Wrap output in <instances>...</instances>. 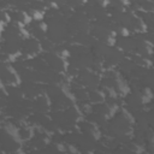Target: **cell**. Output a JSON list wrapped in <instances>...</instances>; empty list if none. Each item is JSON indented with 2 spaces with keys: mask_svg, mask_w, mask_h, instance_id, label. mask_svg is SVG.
<instances>
[{
  "mask_svg": "<svg viewBox=\"0 0 154 154\" xmlns=\"http://www.w3.org/2000/svg\"><path fill=\"white\" fill-rule=\"evenodd\" d=\"M87 154H94V153H93V152H88Z\"/></svg>",
  "mask_w": 154,
  "mask_h": 154,
  "instance_id": "8992f818",
  "label": "cell"
},
{
  "mask_svg": "<svg viewBox=\"0 0 154 154\" xmlns=\"http://www.w3.org/2000/svg\"><path fill=\"white\" fill-rule=\"evenodd\" d=\"M66 147H67V151H70L71 154H78V149L73 145H69V146H66Z\"/></svg>",
  "mask_w": 154,
  "mask_h": 154,
  "instance_id": "3957f363",
  "label": "cell"
},
{
  "mask_svg": "<svg viewBox=\"0 0 154 154\" xmlns=\"http://www.w3.org/2000/svg\"><path fill=\"white\" fill-rule=\"evenodd\" d=\"M57 149H58L59 152H66L67 151V147L64 145V143H57Z\"/></svg>",
  "mask_w": 154,
  "mask_h": 154,
  "instance_id": "277c9868",
  "label": "cell"
},
{
  "mask_svg": "<svg viewBox=\"0 0 154 154\" xmlns=\"http://www.w3.org/2000/svg\"><path fill=\"white\" fill-rule=\"evenodd\" d=\"M117 83H118V89H119V92H122L123 94H125V93L129 92V87H128L127 82H124L122 78H118V79H117Z\"/></svg>",
  "mask_w": 154,
  "mask_h": 154,
  "instance_id": "7a4b0ae2",
  "label": "cell"
},
{
  "mask_svg": "<svg viewBox=\"0 0 154 154\" xmlns=\"http://www.w3.org/2000/svg\"><path fill=\"white\" fill-rule=\"evenodd\" d=\"M34 18H35V19H41L42 18V13L35 10V11H34Z\"/></svg>",
  "mask_w": 154,
  "mask_h": 154,
  "instance_id": "5b68a950",
  "label": "cell"
},
{
  "mask_svg": "<svg viewBox=\"0 0 154 154\" xmlns=\"http://www.w3.org/2000/svg\"><path fill=\"white\" fill-rule=\"evenodd\" d=\"M5 131H6L7 135H10L15 141H17V142L21 141L19 131H18V129H17L13 124H6V125H5Z\"/></svg>",
  "mask_w": 154,
  "mask_h": 154,
  "instance_id": "6da1fadb",
  "label": "cell"
}]
</instances>
